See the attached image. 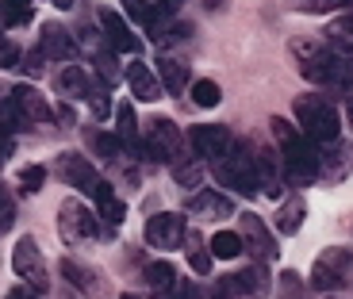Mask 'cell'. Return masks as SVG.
<instances>
[{
	"mask_svg": "<svg viewBox=\"0 0 353 299\" xmlns=\"http://www.w3.org/2000/svg\"><path fill=\"white\" fill-rule=\"evenodd\" d=\"M23 58H27V62H19L16 70L23 73V77H39V73H43V50H39V54H23Z\"/></svg>",
	"mask_w": 353,
	"mask_h": 299,
	"instance_id": "74e56055",
	"label": "cell"
},
{
	"mask_svg": "<svg viewBox=\"0 0 353 299\" xmlns=\"http://www.w3.org/2000/svg\"><path fill=\"white\" fill-rule=\"evenodd\" d=\"M230 291H242V296H261L265 288H269V280H265L261 269H246V273H234L227 280Z\"/></svg>",
	"mask_w": 353,
	"mask_h": 299,
	"instance_id": "4316f807",
	"label": "cell"
},
{
	"mask_svg": "<svg viewBox=\"0 0 353 299\" xmlns=\"http://www.w3.org/2000/svg\"><path fill=\"white\" fill-rule=\"evenodd\" d=\"M62 273L70 276L73 284H81V288H92V280H88V276H85V269H81L77 261H62Z\"/></svg>",
	"mask_w": 353,
	"mask_h": 299,
	"instance_id": "ab89813d",
	"label": "cell"
},
{
	"mask_svg": "<svg viewBox=\"0 0 353 299\" xmlns=\"http://www.w3.org/2000/svg\"><path fill=\"white\" fill-rule=\"evenodd\" d=\"M58 96H65V100H85L88 96V88H92V77H88L81 65H65L62 73H58Z\"/></svg>",
	"mask_w": 353,
	"mask_h": 299,
	"instance_id": "ffe728a7",
	"label": "cell"
},
{
	"mask_svg": "<svg viewBox=\"0 0 353 299\" xmlns=\"http://www.w3.org/2000/svg\"><path fill=\"white\" fill-rule=\"evenodd\" d=\"M292 112H296V123H300V131L307 134L311 142H334L338 131H342V115H338V107L327 104L319 92L296 96Z\"/></svg>",
	"mask_w": 353,
	"mask_h": 299,
	"instance_id": "3957f363",
	"label": "cell"
},
{
	"mask_svg": "<svg viewBox=\"0 0 353 299\" xmlns=\"http://www.w3.org/2000/svg\"><path fill=\"white\" fill-rule=\"evenodd\" d=\"M158 73H161V92L169 96H185V88L192 85V73H188L185 62H176V58H158Z\"/></svg>",
	"mask_w": 353,
	"mask_h": 299,
	"instance_id": "ac0fdd59",
	"label": "cell"
},
{
	"mask_svg": "<svg viewBox=\"0 0 353 299\" xmlns=\"http://www.w3.org/2000/svg\"><path fill=\"white\" fill-rule=\"evenodd\" d=\"M188 212L203 215V219H227V215H234V203H230L227 192L203 188V192H196L192 200H188Z\"/></svg>",
	"mask_w": 353,
	"mask_h": 299,
	"instance_id": "9a60e30c",
	"label": "cell"
},
{
	"mask_svg": "<svg viewBox=\"0 0 353 299\" xmlns=\"http://www.w3.org/2000/svg\"><path fill=\"white\" fill-rule=\"evenodd\" d=\"M254 173H257V192L273 196V200L284 192V169L273 150H257L254 154Z\"/></svg>",
	"mask_w": 353,
	"mask_h": 299,
	"instance_id": "5bb4252c",
	"label": "cell"
},
{
	"mask_svg": "<svg viewBox=\"0 0 353 299\" xmlns=\"http://www.w3.org/2000/svg\"><path fill=\"white\" fill-rule=\"evenodd\" d=\"M100 31H104V39H108V50H115V54H139V39H134V31L127 27V19L119 16V12L100 8Z\"/></svg>",
	"mask_w": 353,
	"mask_h": 299,
	"instance_id": "4fadbf2b",
	"label": "cell"
},
{
	"mask_svg": "<svg viewBox=\"0 0 353 299\" xmlns=\"http://www.w3.org/2000/svg\"><path fill=\"white\" fill-rule=\"evenodd\" d=\"M185 238H188L185 215L161 212V215H150V219H146V242H150L154 249H181Z\"/></svg>",
	"mask_w": 353,
	"mask_h": 299,
	"instance_id": "52a82bcc",
	"label": "cell"
},
{
	"mask_svg": "<svg viewBox=\"0 0 353 299\" xmlns=\"http://www.w3.org/2000/svg\"><path fill=\"white\" fill-rule=\"evenodd\" d=\"M200 161H173V181L181 188H196L200 185Z\"/></svg>",
	"mask_w": 353,
	"mask_h": 299,
	"instance_id": "1f68e13d",
	"label": "cell"
},
{
	"mask_svg": "<svg viewBox=\"0 0 353 299\" xmlns=\"http://www.w3.org/2000/svg\"><path fill=\"white\" fill-rule=\"evenodd\" d=\"M181 154H185V134H181V127L173 119H154L146 138H142V158L173 165V161H181Z\"/></svg>",
	"mask_w": 353,
	"mask_h": 299,
	"instance_id": "5b68a950",
	"label": "cell"
},
{
	"mask_svg": "<svg viewBox=\"0 0 353 299\" xmlns=\"http://www.w3.org/2000/svg\"><path fill=\"white\" fill-rule=\"evenodd\" d=\"M12 269H16V276L35 284V291L46 288V257H43L35 238H19L16 242V249H12Z\"/></svg>",
	"mask_w": 353,
	"mask_h": 299,
	"instance_id": "9c48e42d",
	"label": "cell"
},
{
	"mask_svg": "<svg viewBox=\"0 0 353 299\" xmlns=\"http://www.w3.org/2000/svg\"><path fill=\"white\" fill-rule=\"evenodd\" d=\"M123 8L131 12L139 23H146V19H150V8H154V4H146V0H123Z\"/></svg>",
	"mask_w": 353,
	"mask_h": 299,
	"instance_id": "60d3db41",
	"label": "cell"
},
{
	"mask_svg": "<svg viewBox=\"0 0 353 299\" xmlns=\"http://www.w3.org/2000/svg\"><path fill=\"white\" fill-rule=\"evenodd\" d=\"M19 58H23V54H19V46L12 43L8 35H0V70H16Z\"/></svg>",
	"mask_w": 353,
	"mask_h": 299,
	"instance_id": "d590c367",
	"label": "cell"
},
{
	"mask_svg": "<svg viewBox=\"0 0 353 299\" xmlns=\"http://www.w3.org/2000/svg\"><path fill=\"white\" fill-rule=\"evenodd\" d=\"M212 165H215V176H219V181L230 188V192H242V196H254V192H257L254 158H250V154L239 146V142H234V146H230L219 161H212Z\"/></svg>",
	"mask_w": 353,
	"mask_h": 299,
	"instance_id": "277c9868",
	"label": "cell"
},
{
	"mask_svg": "<svg viewBox=\"0 0 353 299\" xmlns=\"http://www.w3.org/2000/svg\"><path fill=\"white\" fill-rule=\"evenodd\" d=\"M92 200H97V207H100V215H104V223H123V215H127V207L119 203V196L112 192V185L108 181H100V188L92 192Z\"/></svg>",
	"mask_w": 353,
	"mask_h": 299,
	"instance_id": "cb8c5ba5",
	"label": "cell"
},
{
	"mask_svg": "<svg viewBox=\"0 0 353 299\" xmlns=\"http://www.w3.org/2000/svg\"><path fill=\"white\" fill-rule=\"evenodd\" d=\"M181 296H185V299H215V291L200 288V284H185V288H181Z\"/></svg>",
	"mask_w": 353,
	"mask_h": 299,
	"instance_id": "b9f144b4",
	"label": "cell"
},
{
	"mask_svg": "<svg viewBox=\"0 0 353 299\" xmlns=\"http://www.w3.org/2000/svg\"><path fill=\"white\" fill-rule=\"evenodd\" d=\"M35 19V0H0V23L4 27H23Z\"/></svg>",
	"mask_w": 353,
	"mask_h": 299,
	"instance_id": "d4e9b609",
	"label": "cell"
},
{
	"mask_svg": "<svg viewBox=\"0 0 353 299\" xmlns=\"http://www.w3.org/2000/svg\"><path fill=\"white\" fill-rule=\"evenodd\" d=\"M239 254H242V238L234 234V230H219V234L212 238V257H219V261H234Z\"/></svg>",
	"mask_w": 353,
	"mask_h": 299,
	"instance_id": "f1b7e54d",
	"label": "cell"
},
{
	"mask_svg": "<svg viewBox=\"0 0 353 299\" xmlns=\"http://www.w3.org/2000/svg\"><path fill=\"white\" fill-rule=\"evenodd\" d=\"M12 223H16V203H12L8 188L0 185V234H4V230H12Z\"/></svg>",
	"mask_w": 353,
	"mask_h": 299,
	"instance_id": "8d00e7d4",
	"label": "cell"
},
{
	"mask_svg": "<svg viewBox=\"0 0 353 299\" xmlns=\"http://www.w3.org/2000/svg\"><path fill=\"white\" fill-rule=\"evenodd\" d=\"M188 142H192L196 158H203V161H219L223 154H227V150L234 146V134H230L227 127H219V123H196L192 131H188Z\"/></svg>",
	"mask_w": 353,
	"mask_h": 299,
	"instance_id": "30bf717a",
	"label": "cell"
},
{
	"mask_svg": "<svg viewBox=\"0 0 353 299\" xmlns=\"http://www.w3.org/2000/svg\"><path fill=\"white\" fill-rule=\"evenodd\" d=\"M188 92H192L196 107H219V100H223V88L215 85V81H192Z\"/></svg>",
	"mask_w": 353,
	"mask_h": 299,
	"instance_id": "f546056e",
	"label": "cell"
},
{
	"mask_svg": "<svg viewBox=\"0 0 353 299\" xmlns=\"http://www.w3.org/2000/svg\"><path fill=\"white\" fill-rule=\"evenodd\" d=\"M296 12H307V16H319V12H338L345 8L350 0H288Z\"/></svg>",
	"mask_w": 353,
	"mask_h": 299,
	"instance_id": "d6a6232c",
	"label": "cell"
},
{
	"mask_svg": "<svg viewBox=\"0 0 353 299\" xmlns=\"http://www.w3.org/2000/svg\"><path fill=\"white\" fill-rule=\"evenodd\" d=\"M54 123H62V127H73V112L65 104H58V112H54Z\"/></svg>",
	"mask_w": 353,
	"mask_h": 299,
	"instance_id": "ee69618b",
	"label": "cell"
},
{
	"mask_svg": "<svg viewBox=\"0 0 353 299\" xmlns=\"http://www.w3.org/2000/svg\"><path fill=\"white\" fill-rule=\"evenodd\" d=\"M12 100L19 104V112H23L27 123H50V107H46V100L39 96V88L19 85V88H12Z\"/></svg>",
	"mask_w": 353,
	"mask_h": 299,
	"instance_id": "d6986e66",
	"label": "cell"
},
{
	"mask_svg": "<svg viewBox=\"0 0 353 299\" xmlns=\"http://www.w3.org/2000/svg\"><path fill=\"white\" fill-rule=\"evenodd\" d=\"M345 119H350V127H353V92L345 96Z\"/></svg>",
	"mask_w": 353,
	"mask_h": 299,
	"instance_id": "7dc6e473",
	"label": "cell"
},
{
	"mask_svg": "<svg viewBox=\"0 0 353 299\" xmlns=\"http://www.w3.org/2000/svg\"><path fill=\"white\" fill-rule=\"evenodd\" d=\"M58 173H62V181H65V185H73L77 192L92 196L100 188V173L92 169V161L81 158V154H62V158H58Z\"/></svg>",
	"mask_w": 353,
	"mask_h": 299,
	"instance_id": "7c38bea8",
	"label": "cell"
},
{
	"mask_svg": "<svg viewBox=\"0 0 353 299\" xmlns=\"http://www.w3.org/2000/svg\"><path fill=\"white\" fill-rule=\"evenodd\" d=\"M43 58H77V43H73V35L65 31V27H58V23H43Z\"/></svg>",
	"mask_w": 353,
	"mask_h": 299,
	"instance_id": "2e32d148",
	"label": "cell"
},
{
	"mask_svg": "<svg viewBox=\"0 0 353 299\" xmlns=\"http://www.w3.org/2000/svg\"><path fill=\"white\" fill-rule=\"evenodd\" d=\"M97 215L88 212L85 203L77 200H65L62 207H58V234H62V242H85V238L97 234Z\"/></svg>",
	"mask_w": 353,
	"mask_h": 299,
	"instance_id": "ba28073f",
	"label": "cell"
},
{
	"mask_svg": "<svg viewBox=\"0 0 353 299\" xmlns=\"http://www.w3.org/2000/svg\"><path fill=\"white\" fill-rule=\"evenodd\" d=\"M273 134L281 142V161L292 185H315L319 169H323V154L315 150V142L307 134H296L284 119H273Z\"/></svg>",
	"mask_w": 353,
	"mask_h": 299,
	"instance_id": "6da1fadb",
	"label": "cell"
},
{
	"mask_svg": "<svg viewBox=\"0 0 353 299\" xmlns=\"http://www.w3.org/2000/svg\"><path fill=\"white\" fill-rule=\"evenodd\" d=\"M0 27H4V23H0Z\"/></svg>",
	"mask_w": 353,
	"mask_h": 299,
	"instance_id": "f907efd6",
	"label": "cell"
},
{
	"mask_svg": "<svg viewBox=\"0 0 353 299\" xmlns=\"http://www.w3.org/2000/svg\"><path fill=\"white\" fill-rule=\"evenodd\" d=\"M85 100H88V107H92V115H97V119H104V115L112 112V104H108V92L97 85V81H92V88H88Z\"/></svg>",
	"mask_w": 353,
	"mask_h": 299,
	"instance_id": "e575fe53",
	"label": "cell"
},
{
	"mask_svg": "<svg viewBox=\"0 0 353 299\" xmlns=\"http://www.w3.org/2000/svg\"><path fill=\"white\" fill-rule=\"evenodd\" d=\"M115 131H119V142L127 150H139L142 154V138H139V119H134V107L127 104H115Z\"/></svg>",
	"mask_w": 353,
	"mask_h": 299,
	"instance_id": "44dd1931",
	"label": "cell"
},
{
	"mask_svg": "<svg viewBox=\"0 0 353 299\" xmlns=\"http://www.w3.org/2000/svg\"><path fill=\"white\" fill-rule=\"evenodd\" d=\"M112 54H115V50H100V54H97V70L104 73L108 81L119 77V70H115V58H112Z\"/></svg>",
	"mask_w": 353,
	"mask_h": 299,
	"instance_id": "f35d334b",
	"label": "cell"
},
{
	"mask_svg": "<svg viewBox=\"0 0 353 299\" xmlns=\"http://www.w3.org/2000/svg\"><path fill=\"white\" fill-rule=\"evenodd\" d=\"M127 85H131L134 100H146V104H154V100L161 96V81L150 73V65H146V62H131V65H127Z\"/></svg>",
	"mask_w": 353,
	"mask_h": 299,
	"instance_id": "e0dca14e",
	"label": "cell"
},
{
	"mask_svg": "<svg viewBox=\"0 0 353 299\" xmlns=\"http://www.w3.org/2000/svg\"><path fill=\"white\" fill-rule=\"evenodd\" d=\"M4 299H39V291H31V288H12Z\"/></svg>",
	"mask_w": 353,
	"mask_h": 299,
	"instance_id": "f6af8a7d",
	"label": "cell"
},
{
	"mask_svg": "<svg viewBox=\"0 0 353 299\" xmlns=\"http://www.w3.org/2000/svg\"><path fill=\"white\" fill-rule=\"evenodd\" d=\"M123 299H139V296H123Z\"/></svg>",
	"mask_w": 353,
	"mask_h": 299,
	"instance_id": "681fc988",
	"label": "cell"
},
{
	"mask_svg": "<svg viewBox=\"0 0 353 299\" xmlns=\"http://www.w3.org/2000/svg\"><path fill=\"white\" fill-rule=\"evenodd\" d=\"M292 50L300 54V73L311 81V85H342V88H350L353 65H350V58H345V54L323 50V46L303 43V39H296V43H292Z\"/></svg>",
	"mask_w": 353,
	"mask_h": 299,
	"instance_id": "7a4b0ae2",
	"label": "cell"
},
{
	"mask_svg": "<svg viewBox=\"0 0 353 299\" xmlns=\"http://www.w3.org/2000/svg\"><path fill=\"white\" fill-rule=\"evenodd\" d=\"M8 158H12V142H8V138H0V165H4Z\"/></svg>",
	"mask_w": 353,
	"mask_h": 299,
	"instance_id": "bcb514c9",
	"label": "cell"
},
{
	"mask_svg": "<svg viewBox=\"0 0 353 299\" xmlns=\"http://www.w3.org/2000/svg\"><path fill=\"white\" fill-rule=\"evenodd\" d=\"M327 39L338 46V54H353V12H345L342 19L327 27Z\"/></svg>",
	"mask_w": 353,
	"mask_h": 299,
	"instance_id": "83f0119b",
	"label": "cell"
},
{
	"mask_svg": "<svg viewBox=\"0 0 353 299\" xmlns=\"http://www.w3.org/2000/svg\"><path fill=\"white\" fill-rule=\"evenodd\" d=\"M50 4H54V8H62V12H65V8H73V0H50Z\"/></svg>",
	"mask_w": 353,
	"mask_h": 299,
	"instance_id": "c3c4849f",
	"label": "cell"
},
{
	"mask_svg": "<svg viewBox=\"0 0 353 299\" xmlns=\"http://www.w3.org/2000/svg\"><path fill=\"white\" fill-rule=\"evenodd\" d=\"M242 249L246 254H254L261 265H269V261H276V242H273V234H269V227H265L257 215H250V212H242Z\"/></svg>",
	"mask_w": 353,
	"mask_h": 299,
	"instance_id": "8fae6325",
	"label": "cell"
},
{
	"mask_svg": "<svg viewBox=\"0 0 353 299\" xmlns=\"http://www.w3.org/2000/svg\"><path fill=\"white\" fill-rule=\"evenodd\" d=\"M192 269L196 273H212V257L203 254V249H192Z\"/></svg>",
	"mask_w": 353,
	"mask_h": 299,
	"instance_id": "7bdbcfd3",
	"label": "cell"
},
{
	"mask_svg": "<svg viewBox=\"0 0 353 299\" xmlns=\"http://www.w3.org/2000/svg\"><path fill=\"white\" fill-rule=\"evenodd\" d=\"M43 185H46V165H27L23 173H19V192L23 196L39 192Z\"/></svg>",
	"mask_w": 353,
	"mask_h": 299,
	"instance_id": "836d02e7",
	"label": "cell"
},
{
	"mask_svg": "<svg viewBox=\"0 0 353 299\" xmlns=\"http://www.w3.org/2000/svg\"><path fill=\"white\" fill-rule=\"evenodd\" d=\"M85 142H88V150H92L97 158H104V161H115L119 158V150H123L119 134H104V131H97V127H88L85 131Z\"/></svg>",
	"mask_w": 353,
	"mask_h": 299,
	"instance_id": "484cf974",
	"label": "cell"
},
{
	"mask_svg": "<svg viewBox=\"0 0 353 299\" xmlns=\"http://www.w3.org/2000/svg\"><path fill=\"white\" fill-rule=\"evenodd\" d=\"M27 127V119H23V112H19V104L16 100H0V131L4 134H16V131H23Z\"/></svg>",
	"mask_w": 353,
	"mask_h": 299,
	"instance_id": "4dcf8cb0",
	"label": "cell"
},
{
	"mask_svg": "<svg viewBox=\"0 0 353 299\" xmlns=\"http://www.w3.org/2000/svg\"><path fill=\"white\" fill-rule=\"evenodd\" d=\"M303 215H307V203H303L300 196H288V200L281 203V212H276V230H281V234H296Z\"/></svg>",
	"mask_w": 353,
	"mask_h": 299,
	"instance_id": "603a6c76",
	"label": "cell"
},
{
	"mask_svg": "<svg viewBox=\"0 0 353 299\" xmlns=\"http://www.w3.org/2000/svg\"><path fill=\"white\" fill-rule=\"evenodd\" d=\"M146 288H150L154 296H169V291L176 288V269H173L169 261L146 265Z\"/></svg>",
	"mask_w": 353,
	"mask_h": 299,
	"instance_id": "7402d4cb",
	"label": "cell"
},
{
	"mask_svg": "<svg viewBox=\"0 0 353 299\" xmlns=\"http://www.w3.org/2000/svg\"><path fill=\"white\" fill-rule=\"evenodd\" d=\"M350 269H353V254H350V249L330 246V249H323V254H319L315 269H311V284H315L319 291H330V288H338V284L345 280V273H350Z\"/></svg>",
	"mask_w": 353,
	"mask_h": 299,
	"instance_id": "8992f818",
	"label": "cell"
}]
</instances>
